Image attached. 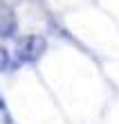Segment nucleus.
Wrapping results in <instances>:
<instances>
[{
    "instance_id": "obj_1",
    "label": "nucleus",
    "mask_w": 119,
    "mask_h": 124,
    "mask_svg": "<svg viewBox=\"0 0 119 124\" xmlns=\"http://www.w3.org/2000/svg\"><path fill=\"white\" fill-rule=\"evenodd\" d=\"M11 30H14V11L5 0H0V34L9 36Z\"/></svg>"
}]
</instances>
